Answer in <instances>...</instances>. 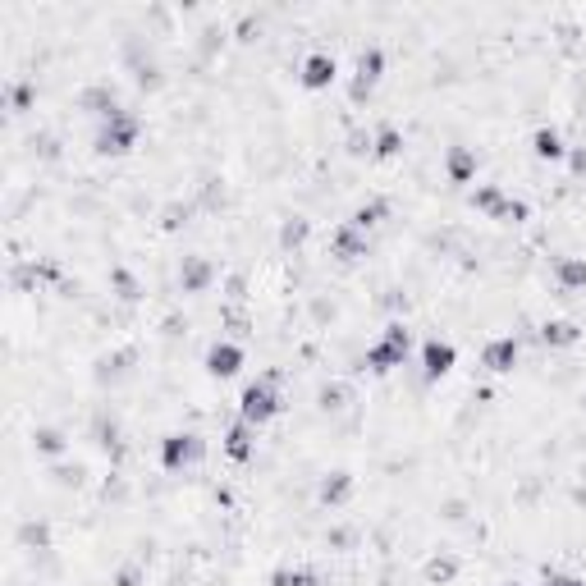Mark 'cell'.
<instances>
[{
	"label": "cell",
	"mask_w": 586,
	"mask_h": 586,
	"mask_svg": "<svg viewBox=\"0 0 586 586\" xmlns=\"http://www.w3.org/2000/svg\"><path fill=\"white\" fill-rule=\"evenodd\" d=\"M280 408H284V399H280V372L257 376L239 394V422H248V426H266L271 417H280Z\"/></svg>",
	"instance_id": "1"
},
{
	"label": "cell",
	"mask_w": 586,
	"mask_h": 586,
	"mask_svg": "<svg viewBox=\"0 0 586 586\" xmlns=\"http://www.w3.org/2000/svg\"><path fill=\"white\" fill-rule=\"evenodd\" d=\"M138 134H143L138 114H129V110L120 105L114 114H105V120L96 124V138H92V147H96L101 156H124V152H134V147H138Z\"/></svg>",
	"instance_id": "2"
},
{
	"label": "cell",
	"mask_w": 586,
	"mask_h": 586,
	"mask_svg": "<svg viewBox=\"0 0 586 586\" xmlns=\"http://www.w3.org/2000/svg\"><path fill=\"white\" fill-rule=\"evenodd\" d=\"M408 348H412V334H408V325L403 321H390L385 325V334L367 348V372H376V376H385V372H394V367H403L408 363Z\"/></svg>",
	"instance_id": "3"
},
{
	"label": "cell",
	"mask_w": 586,
	"mask_h": 586,
	"mask_svg": "<svg viewBox=\"0 0 586 586\" xmlns=\"http://www.w3.org/2000/svg\"><path fill=\"white\" fill-rule=\"evenodd\" d=\"M202 458H206V444L193 431H174V435L161 440V467L165 472H188V467H197Z\"/></svg>",
	"instance_id": "4"
},
{
	"label": "cell",
	"mask_w": 586,
	"mask_h": 586,
	"mask_svg": "<svg viewBox=\"0 0 586 586\" xmlns=\"http://www.w3.org/2000/svg\"><path fill=\"white\" fill-rule=\"evenodd\" d=\"M381 74H385V51H381V46H363V51H358V69H353V87H348V96H353V101H367L372 87L381 83Z\"/></svg>",
	"instance_id": "5"
},
{
	"label": "cell",
	"mask_w": 586,
	"mask_h": 586,
	"mask_svg": "<svg viewBox=\"0 0 586 586\" xmlns=\"http://www.w3.org/2000/svg\"><path fill=\"white\" fill-rule=\"evenodd\" d=\"M239 372H243V348L229 343V339H215V343L206 348V376L229 381V376H239Z\"/></svg>",
	"instance_id": "6"
},
{
	"label": "cell",
	"mask_w": 586,
	"mask_h": 586,
	"mask_svg": "<svg viewBox=\"0 0 586 586\" xmlns=\"http://www.w3.org/2000/svg\"><path fill=\"white\" fill-rule=\"evenodd\" d=\"M453 363H458V353H453L449 339H426V343H422V376H426V381L449 376Z\"/></svg>",
	"instance_id": "7"
},
{
	"label": "cell",
	"mask_w": 586,
	"mask_h": 586,
	"mask_svg": "<svg viewBox=\"0 0 586 586\" xmlns=\"http://www.w3.org/2000/svg\"><path fill=\"white\" fill-rule=\"evenodd\" d=\"M298 78H303V87H307V92H325V87L339 78V65H334V55H325V51H312V55L303 60Z\"/></svg>",
	"instance_id": "8"
},
{
	"label": "cell",
	"mask_w": 586,
	"mask_h": 586,
	"mask_svg": "<svg viewBox=\"0 0 586 586\" xmlns=\"http://www.w3.org/2000/svg\"><path fill=\"white\" fill-rule=\"evenodd\" d=\"M482 367H486V372H495V376L513 372V367H518V339H513V334L491 339V343H486V353H482Z\"/></svg>",
	"instance_id": "9"
},
{
	"label": "cell",
	"mask_w": 586,
	"mask_h": 586,
	"mask_svg": "<svg viewBox=\"0 0 586 586\" xmlns=\"http://www.w3.org/2000/svg\"><path fill=\"white\" fill-rule=\"evenodd\" d=\"M330 257H339V262H358V257H367V233L353 229V224H339V229L330 233Z\"/></svg>",
	"instance_id": "10"
},
{
	"label": "cell",
	"mask_w": 586,
	"mask_h": 586,
	"mask_svg": "<svg viewBox=\"0 0 586 586\" xmlns=\"http://www.w3.org/2000/svg\"><path fill=\"white\" fill-rule=\"evenodd\" d=\"M78 110L96 114V120H105V114L120 110V92H114V83H92V87L78 96Z\"/></svg>",
	"instance_id": "11"
},
{
	"label": "cell",
	"mask_w": 586,
	"mask_h": 586,
	"mask_svg": "<svg viewBox=\"0 0 586 586\" xmlns=\"http://www.w3.org/2000/svg\"><path fill=\"white\" fill-rule=\"evenodd\" d=\"M353 472H325L321 477V486H316V500L325 504V509H339V504H348L353 500Z\"/></svg>",
	"instance_id": "12"
},
{
	"label": "cell",
	"mask_w": 586,
	"mask_h": 586,
	"mask_svg": "<svg viewBox=\"0 0 586 586\" xmlns=\"http://www.w3.org/2000/svg\"><path fill=\"white\" fill-rule=\"evenodd\" d=\"M224 453H229L233 462H248V458L257 453V426H248V422H233V426L224 431Z\"/></svg>",
	"instance_id": "13"
},
{
	"label": "cell",
	"mask_w": 586,
	"mask_h": 586,
	"mask_svg": "<svg viewBox=\"0 0 586 586\" xmlns=\"http://www.w3.org/2000/svg\"><path fill=\"white\" fill-rule=\"evenodd\" d=\"M211 280H215V266L206 257H184V266H179V289L184 293H202Z\"/></svg>",
	"instance_id": "14"
},
{
	"label": "cell",
	"mask_w": 586,
	"mask_h": 586,
	"mask_svg": "<svg viewBox=\"0 0 586 586\" xmlns=\"http://www.w3.org/2000/svg\"><path fill=\"white\" fill-rule=\"evenodd\" d=\"M536 339L545 343V348H572V343H581V325L577 321H545L541 330H536Z\"/></svg>",
	"instance_id": "15"
},
{
	"label": "cell",
	"mask_w": 586,
	"mask_h": 586,
	"mask_svg": "<svg viewBox=\"0 0 586 586\" xmlns=\"http://www.w3.org/2000/svg\"><path fill=\"white\" fill-rule=\"evenodd\" d=\"M444 174H449V184H472V174H477V152L472 147H449V156H444Z\"/></svg>",
	"instance_id": "16"
},
{
	"label": "cell",
	"mask_w": 586,
	"mask_h": 586,
	"mask_svg": "<svg viewBox=\"0 0 586 586\" xmlns=\"http://www.w3.org/2000/svg\"><path fill=\"white\" fill-rule=\"evenodd\" d=\"M531 152H536L541 161H559V156H568V147H563V134H559V129H536V134H531Z\"/></svg>",
	"instance_id": "17"
},
{
	"label": "cell",
	"mask_w": 586,
	"mask_h": 586,
	"mask_svg": "<svg viewBox=\"0 0 586 586\" xmlns=\"http://www.w3.org/2000/svg\"><path fill=\"white\" fill-rule=\"evenodd\" d=\"M554 275H559V289H563V293L586 289V262H581V257H563V262L554 266Z\"/></svg>",
	"instance_id": "18"
},
{
	"label": "cell",
	"mask_w": 586,
	"mask_h": 586,
	"mask_svg": "<svg viewBox=\"0 0 586 586\" xmlns=\"http://www.w3.org/2000/svg\"><path fill=\"white\" fill-rule=\"evenodd\" d=\"M348 399H353V390H348L343 381H325L316 390V408L321 412H339V408H348Z\"/></svg>",
	"instance_id": "19"
},
{
	"label": "cell",
	"mask_w": 586,
	"mask_h": 586,
	"mask_svg": "<svg viewBox=\"0 0 586 586\" xmlns=\"http://www.w3.org/2000/svg\"><path fill=\"white\" fill-rule=\"evenodd\" d=\"M385 215H390V202H385V197H367V202H363V206L353 211V220H348V224L367 233V229H372V224H381Z\"/></svg>",
	"instance_id": "20"
},
{
	"label": "cell",
	"mask_w": 586,
	"mask_h": 586,
	"mask_svg": "<svg viewBox=\"0 0 586 586\" xmlns=\"http://www.w3.org/2000/svg\"><path fill=\"white\" fill-rule=\"evenodd\" d=\"M372 152H376V161H394V156L403 152V134H399L394 124H381L376 138H372Z\"/></svg>",
	"instance_id": "21"
},
{
	"label": "cell",
	"mask_w": 586,
	"mask_h": 586,
	"mask_svg": "<svg viewBox=\"0 0 586 586\" xmlns=\"http://www.w3.org/2000/svg\"><path fill=\"white\" fill-rule=\"evenodd\" d=\"M453 577H458V559L453 554H431L426 559V581L431 586H449Z\"/></svg>",
	"instance_id": "22"
},
{
	"label": "cell",
	"mask_w": 586,
	"mask_h": 586,
	"mask_svg": "<svg viewBox=\"0 0 586 586\" xmlns=\"http://www.w3.org/2000/svg\"><path fill=\"white\" fill-rule=\"evenodd\" d=\"M271 586H325V577L312 572V568H275Z\"/></svg>",
	"instance_id": "23"
},
{
	"label": "cell",
	"mask_w": 586,
	"mask_h": 586,
	"mask_svg": "<svg viewBox=\"0 0 586 586\" xmlns=\"http://www.w3.org/2000/svg\"><path fill=\"white\" fill-rule=\"evenodd\" d=\"M307 229H312V224H307L303 215H289V220L280 224V248H284V253H298V248L307 243Z\"/></svg>",
	"instance_id": "24"
},
{
	"label": "cell",
	"mask_w": 586,
	"mask_h": 586,
	"mask_svg": "<svg viewBox=\"0 0 586 586\" xmlns=\"http://www.w3.org/2000/svg\"><path fill=\"white\" fill-rule=\"evenodd\" d=\"M33 444H37V453H46V458H60V453L69 449L65 431H55V426H37V431H33Z\"/></svg>",
	"instance_id": "25"
},
{
	"label": "cell",
	"mask_w": 586,
	"mask_h": 586,
	"mask_svg": "<svg viewBox=\"0 0 586 586\" xmlns=\"http://www.w3.org/2000/svg\"><path fill=\"white\" fill-rule=\"evenodd\" d=\"M19 545L24 550H46L51 545V527L46 522H24L19 527Z\"/></svg>",
	"instance_id": "26"
},
{
	"label": "cell",
	"mask_w": 586,
	"mask_h": 586,
	"mask_svg": "<svg viewBox=\"0 0 586 586\" xmlns=\"http://www.w3.org/2000/svg\"><path fill=\"white\" fill-rule=\"evenodd\" d=\"M33 96H37V92H33V83H15V87L5 92V105H10L15 114H24V110L33 105Z\"/></svg>",
	"instance_id": "27"
},
{
	"label": "cell",
	"mask_w": 586,
	"mask_h": 586,
	"mask_svg": "<svg viewBox=\"0 0 586 586\" xmlns=\"http://www.w3.org/2000/svg\"><path fill=\"white\" fill-rule=\"evenodd\" d=\"M110 280H114V293H120L124 303H138V298H143V289H138V280H134L129 271H114Z\"/></svg>",
	"instance_id": "28"
},
{
	"label": "cell",
	"mask_w": 586,
	"mask_h": 586,
	"mask_svg": "<svg viewBox=\"0 0 586 586\" xmlns=\"http://www.w3.org/2000/svg\"><path fill=\"white\" fill-rule=\"evenodd\" d=\"M51 477H55V486H83V477H87V467H83V462H74V467H69V462H60V467H55Z\"/></svg>",
	"instance_id": "29"
},
{
	"label": "cell",
	"mask_w": 586,
	"mask_h": 586,
	"mask_svg": "<svg viewBox=\"0 0 586 586\" xmlns=\"http://www.w3.org/2000/svg\"><path fill=\"white\" fill-rule=\"evenodd\" d=\"M188 215H193L188 202H170V206L161 211V224H165V229H179V224H188Z\"/></svg>",
	"instance_id": "30"
},
{
	"label": "cell",
	"mask_w": 586,
	"mask_h": 586,
	"mask_svg": "<svg viewBox=\"0 0 586 586\" xmlns=\"http://www.w3.org/2000/svg\"><path fill=\"white\" fill-rule=\"evenodd\" d=\"M541 581H545V586H586L577 572H563V568H545V572H541Z\"/></svg>",
	"instance_id": "31"
},
{
	"label": "cell",
	"mask_w": 586,
	"mask_h": 586,
	"mask_svg": "<svg viewBox=\"0 0 586 586\" xmlns=\"http://www.w3.org/2000/svg\"><path fill=\"white\" fill-rule=\"evenodd\" d=\"M202 206L220 211V179H202Z\"/></svg>",
	"instance_id": "32"
},
{
	"label": "cell",
	"mask_w": 586,
	"mask_h": 586,
	"mask_svg": "<svg viewBox=\"0 0 586 586\" xmlns=\"http://www.w3.org/2000/svg\"><path fill=\"white\" fill-rule=\"evenodd\" d=\"M568 165H572L577 179H586V147H572V152H568Z\"/></svg>",
	"instance_id": "33"
},
{
	"label": "cell",
	"mask_w": 586,
	"mask_h": 586,
	"mask_svg": "<svg viewBox=\"0 0 586 586\" xmlns=\"http://www.w3.org/2000/svg\"><path fill=\"white\" fill-rule=\"evenodd\" d=\"M325 541H330V545H353V541H358V531H348V527H339V531H330Z\"/></svg>",
	"instance_id": "34"
},
{
	"label": "cell",
	"mask_w": 586,
	"mask_h": 586,
	"mask_svg": "<svg viewBox=\"0 0 586 586\" xmlns=\"http://www.w3.org/2000/svg\"><path fill=\"white\" fill-rule=\"evenodd\" d=\"M138 581H143V572H138L134 563H129V568H124L120 577H114V586H138Z\"/></svg>",
	"instance_id": "35"
},
{
	"label": "cell",
	"mask_w": 586,
	"mask_h": 586,
	"mask_svg": "<svg viewBox=\"0 0 586 586\" xmlns=\"http://www.w3.org/2000/svg\"><path fill=\"white\" fill-rule=\"evenodd\" d=\"M367 147H372V138H367V134H353V138H348V152H353V156H363Z\"/></svg>",
	"instance_id": "36"
},
{
	"label": "cell",
	"mask_w": 586,
	"mask_h": 586,
	"mask_svg": "<svg viewBox=\"0 0 586 586\" xmlns=\"http://www.w3.org/2000/svg\"><path fill=\"white\" fill-rule=\"evenodd\" d=\"M572 500H577V504H586V486H577V491H572Z\"/></svg>",
	"instance_id": "37"
},
{
	"label": "cell",
	"mask_w": 586,
	"mask_h": 586,
	"mask_svg": "<svg viewBox=\"0 0 586 586\" xmlns=\"http://www.w3.org/2000/svg\"><path fill=\"white\" fill-rule=\"evenodd\" d=\"M504 586H518V581H504Z\"/></svg>",
	"instance_id": "38"
}]
</instances>
